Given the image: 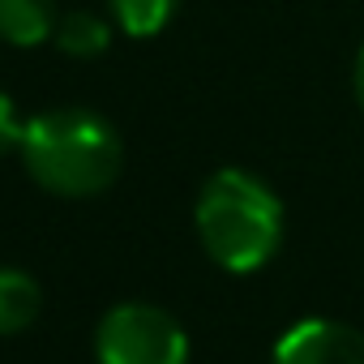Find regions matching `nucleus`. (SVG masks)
<instances>
[{"instance_id": "nucleus-1", "label": "nucleus", "mask_w": 364, "mask_h": 364, "mask_svg": "<svg viewBox=\"0 0 364 364\" xmlns=\"http://www.w3.org/2000/svg\"><path fill=\"white\" fill-rule=\"evenodd\" d=\"M202 249L232 274L262 270L283 245V202L262 176L245 167L215 171L193 206Z\"/></svg>"}, {"instance_id": "nucleus-2", "label": "nucleus", "mask_w": 364, "mask_h": 364, "mask_svg": "<svg viewBox=\"0 0 364 364\" xmlns=\"http://www.w3.org/2000/svg\"><path fill=\"white\" fill-rule=\"evenodd\" d=\"M26 171L35 185L56 198H95L120 176V137L116 129L86 107H56L26 124L22 141Z\"/></svg>"}, {"instance_id": "nucleus-3", "label": "nucleus", "mask_w": 364, "mask_h": 364, "mask_svg": "<svg viewBox=\"0 0 364 364\" xmlns=\"http://www.w3.org/2000/svg\"><path fill=\"white\" fill-rule=\"evenodd\" d=\"M99 364H189V334L159 304H116L95 330Z\"/></svg>"}, {"instance_id": "nucleus-4", "label": "nucleus", "mask_w": 364, "mask_h": 364, "mask_svg": "<svg viewBox=\"0 0 364 364\" xmlns=\"http://www.w3.org/2000/svg\"><path fill=\"white\" fill-rule=\"evenodd\" d=\"M274 364H364V334L338 317H304L279 334Z\"/></svg>"}, {"instance_id": "nucleus-5", "label": "nucleus", "mask_w": 364, "mask_h": 364, "mask_svg": "<svg viewBox=\"0 0 364 364\" xmlns=\"http://www.w3.org/2000/svg\"><path fill=\"white\" fill-rule=\"evenodd\" d=\"M56 0H0V39L14 48H35L56 35Z\"/></svg>"}, {"instance_id": "nucleus-6", "label": "nucleus", "mask_w": 364, "mask_h": 364, "mask_svg": "<svg viewBox=\"0 0 364 364\" xmlns=\"http://www.w3.org/2000/svg\"><path fill=\"white\" fill-rule=\"evenodd\" d=\"M39 309H43V291L26 270H14V266L0 270V338L22 334L39 317Z\"/></svg>"}, {"instance_id": "nucleus-7", "label": "nucleus", "mask_w": 364, "mask_h": 364, "mask_svg": "<svg viewBox=\"0 0 364 364\" xmlns=\"http://www.w3.org/2000/svg\"><path fill=\"white\" fill-rule=\"evenodd\" d=\"M52 39H56L60 52H69V56H99V52L112 43V26H107L99 14H90V9H73V14H60Z\"/></svg>"}, {"instance_id": "nucleus-8", "label": "nucleus", "mask_w": 364, "mask_h": 364, "mask_svg": "<svg viewBox=\"0 0 364 364\" xmlns=\"http://www.w3.org/2000/svg\"><path fill=\"white\" fill-rule=\"evenodd\" d=\"M176 14V0H112V18L124 35L133 39H150L159 35Z\"/></svg>"}, {"instance_id": "nucleus-9", "label": "nucleus", "mask_w": 364, "mask_h": 364, "mask_svg": "<svg viewBox=\"0 0 364 364\" xmlns=\"http://www.w3.org/2000/svg\"><path fill=\"white\" fill-rule=\"evenodd\" d=\"M26 124H31V120H18L14 99H9L5 90H0V154L22 150V141H26Z\"/></svg>"}, {"instance_id": "nucleus-10", "label": "nucleus", "mask_w": 364, "mask_h": 364, "mask_svg": "<svg viewBox=\"0 0 364 364\" xmlns=\"http://www.w3.org/2000/svg\"><path fill=\"white\" fill-rule=\"evenodd\" d=\"M351 82H355V99H360V107H364V48H360V56H355V73H351Z\"/></svg>"}]
</instances>
